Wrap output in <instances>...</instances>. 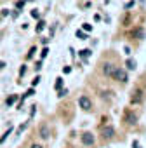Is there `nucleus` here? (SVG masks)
<instances>
[{
  "instance_id": "1",
  "label": "nucleus",
  "mask_w": 146,
  "mask_h": 148,
  "mask_svg": "<svg viewBox=\"0 0 146 148\" xmlns=\"http://www.w3.org/2000/svg\"><path fill=\"white\" fill-rule=\"evenodd\" d=\"M111 77L115 80H118V82H127V71L122 70V68H115L113 73H111Z\"/></svg>"
},
{
  "instance_id": "2",
  "label": "nucleus",
  "mask_w": 146,
  "mask_h": 148,
  "mask_svg": "<svg viewBox=\"0 0 146 148\" xmlns=\"http://www.w3.org/2000/svg\"><path fill=\"white\" fill-rule=\"evenodd\" d=\"M78 105H80L82 110H91V108H92V103H91V99H89L87 96H82V98L78 99Z\"/></svg>"
},
{
  "instance_id": "3",
  "label": "nucleus",
  "mask_w": 146,
  "mask_h": 148,
  "mask_svg": "<svg viewBox=\"0 0 146 148\" xmlns=\"http://www.w3.org/2000/svg\"><path fill=\"white\" fill-rule=\"evenodd\" d=\"M38 134H40V138H42V139H49V138H50V129L44 124V125H40Z\"/></svg>"
},
{
  "instance_id": "4",
  "label": "nucleus",
  "mask_w": 146,
  "mask_h": 148,
  "mask_svg": "<svg viewBox=\"0 0 146 148\" xmlns=\"http://www.w3.org/2000/svg\"><path fill=\"white\" fill-rule=\"evenodd\" d=\"M82 143L87 145V146H89V145H94V136H92L91 132H84V134H82Z\"/></svg>"
},
{
  "instance_id": "5",
  "label": "nucleus",
  "mask_w": 146,
  "mask_h": 148,
  "mask_svg": "<svg viewBox=\"0 0 146 148\" xmlns=\"http://www.w3.org/2000/svg\"><path fill=\"white\" fill-rule=\"evenodd\" d=\"M130 101H132V103H136V105H137V103H141V101H143V92H141L139 89H136V91L132 92V98H130Z\"/></svg>"
},
{
  "instance_id": "6",
  "label": "nucleus",
  "mask_w": 146,
  "mask_h": 148,
  "mask_svg": "<svg viewBox=\"0 0 146 148\" xmlns=\"http://www.w3.org/2000/svg\"><path fill=\"white\" fill-rule=\"evenodd\" d=\"M113 134H115V129H113L111 125H106V127L103 129V136H104V139H106V138H113Z\"/></svg>"
},
{
  "instance_id": "7",
  "label": "nucleus",
  "mask_w": 146,
  "mask_h": 148,
  "mask_svg": "<svg viewBox=\"0 0 146 148\" xmlns=\"http://www.w3.org/2000/svg\"><path fill=\"white\" fill-rule=\"evenodd\" d=\"M113 70H115V66H113L111 63H104V64H103V73H104V75H111Z\"/></svg>"
},
{
  "instance_id": "8",
  "label": "nucleus",
  "mask_w": 146,
  "mask_h": 148,
  "mask_svg": "<svg viewBox=\"0 0 146 148\" xmlns=\"http://www.w3.org/2000/svg\"><path fill=\"white\" fill-rule=\"evenodd\" d=\"M132 35H134L136 38H139V40H143V38H144V30H143V28H136Z\"/></svg>"
},
{
  "instance_id": "9",
  "label": "nucleus",
  "mask_w": 146,
  "mask_h": 148,
  "mask_svg": "<svg viewBox=\"0 0 146 148\" xmlns=\"http://www.w3.org/2000/svg\"><path fill=\"white\" fill-rule=\"evenodd\" d=\"M16 98H18L16 94H12V96H9V98L5 99V105H7V106H12V105H14V101H16Z\"/></svg>"
},
{
  "instance_id": "10",
  "label": "nucleus",
  "mask_w": 146,
  "mask_h": 148,
  "mask_svg": "<svg viewBox=\"0 0 146 148\" xmlns=\"http://www.w3.org/2000/svg\"><path fill=\"white\" fill-rule=\"evenodd\" d=\"M127 70H136V61L134 59H127Z\"/></svg>"
},
{
  "instance_id": "11",
  "label": "nucleus",
  "mask_w": 146,
  "mask_h": 148,
  "mask_svg": "<svg viewBox=\"0 0 146 148\" xmlns=\"http://www.w3.org/2000/svg\"><path fill=\"white\" fill-rule=\"evenodd\" d=\"M91 52H92L91 49H84V51H80V56L82 58H87V56H91Z\"/></svg>"
},
{
  "instance_id": "12",
  "label": "nucleus",
  "mask_w": 146,
  "mask_h": 148,
  "mask_svg": "<svg viewBox=\"0 0 146 148\" xmlns=\"http://www.w3.org/2000/svg\"><path fill=\"white\" fill-rule=\"evenodd\" d=\"M11 131H12V129H11V127H9V131H5V132H4V136H2V138H0V143H4V141H5V139H7V136H9V134H11Z\"/></svg>"
},
{
  "instance_id": "13",
  "label": "nucleus",
  "mask_w": 146,
  "mask_h": 148,
  "mask_svg": "<svg viewBox=\"0 0 146 148\" xmlns=\"http://www.w3.org/2000/svg\"><path fill=\"white\" fill-rule=\"evenodd\" d=\"M44 28H45V23H44V21H40V23H38V26H37L35 30H37V33H40V32H42Z\"/></svg>"
},
{
  "instance_id": "14",
  "label": "nucleus",
  "mask_w": 146,
  "mask_h": 148,
  "mask_svg": "<svg viewBox=\"0 0 146 148\" xmlns=\"http://www.w3.org/2000/svg\"><path fill=\"white\" fill-rule=\"evenodd\" d=\"M77 37H78L80 40H85V38H87V37H85V33H84L82 30H77Z\"/></svg>"
},
{
  "instance_id": "15",
  "label": "nucleus",
  "mask_w": 146,
  "mask_h": 148,
  "mask_svg": "<svg viewBox=\"0 0 146 148\" xmlns=\"http://www.w3.org/2000/svg\"><path fill=\"white\" fill-rule=\"evenodd\" d=\"M31 18H35V19H38V18H40V12H38L37 9H33V11H31Z\"/></svg>"
},
{
  "instance_id": "16",
  "label": "nucleus",
  "mask_w": 146,
  "mask_h": 148,
  "mask_svg": "<svg viewBox=\"0 0 146 148\" xmlns=\"http://www.w3.org/2000/svg\"><path fill=\"white\" fill-rule=\"evenodd\" d=\"M16 7H18V9H23V7H25V0H19V2H16Z\"/></svg>"
},
{
  "instance_id": "17",
  "label": "nucleus",
  "mask_w": 146,
  "mask_h": 148,
  "mask_svg": "<svg viewBox=\"0 0 146 148\" xmlns=\"http://www.w3.org/2000/svg\"><path fill=\"white\" fill-rule=\"evenodd\" d=\"M84 30H85V32H91V30H92V26H91L89 23H84Z\"/></svg>"
},
{
  "instance_id": "18",
  "label": "nucleus",
  "mask_w": 146,
  "mask_h": 148,
  "mask_svg": "<svg viewBox=\"0 0 146 148\" xmlns=\"http://www.w3.org/2000/svg\"><path fill=\"white\" fill-rule=\"evenodd\" d=\"M63 86V79H57V82H56V89H59Z\"/></svg>"
},
{
  "instance_id": "19",
  "label": "nucleus",
  "mask_w": 146,
  "mask_h": 148,
  "mask_svg": "<svg viewBox=\"0 0 146 148\" xmlns=\"http://www.w3.org/2000/svg\"><path fill=\"white\" fill-rule=\"evenodd\" d=\"M26 125H28V124H23V125H19V129H18V132H23V131L26 129Z\"/></svg>"
},
{
  "instance_id": "20",
  "label": "nucleus",
  "mask_w": 146,
  "mask_h": 148,
  "mask_svg": "<svg viewBox=\"0 0 146 148\" xmlns=\"http://www.w3.org/2000/svg\"><path fill=\"white\" fill-rule=\"evenodd\" d=\"M33 52H35V47H31V49H30V52H28V58H33Z\"/></svg>"
},
{
  "instance_id": "21",
  "label": "nucleus",
  "mask_w": 146,
  "mask_h": 148,
  "mask_svg": "<svg viewBox=\"0 0 146 148\" xmlns=\"http://www.w3.org/2000/svg\"><path fill=\"white\" fill-rule=\"evenodd\" d=\"M38 82H40V77H37V79L31 82V86H38Z\"/></svg>"
},
{
  "instance_id": "22",
  "label": "nucleus",
  "mask_w": 146,
  "mask_h": 148,
  "mask_svg": "<svg viewBox=\"0 0 146 148\" xmlns=\"http://www.w3.org/2000/svg\"><path fill=\"white\" fill-rule=\"evenodd\" d=\"M19 73H21V75H25V73H26V66H21V70H19Z\"/></svg>"
},
{
  "instance_id": "23",
  "label": "nucleus",
  "mask_w": 146,
  "mask_h": 148,
  "mask_svg": "<svg viewBox=\"0 0 146 148\" xmlns=\"http://www.w3.org/2000/svg\"><path fill=\"white\" fill-rule=\"evenodd\" d=\"M63 71H64V73H70V71H71V68H70V66H66V68H63Z\"/></svg>"
},
{
  "instance_id": "24",
  "label": "nucleus",
  "mask_w": 146,
  "mask_h": 148,
  "mask_svg": "<svg viewBox=\"0 0 146 148\" xmlns=\"http://www.w3.org/2000/svg\"><path fill=\"white\" fill-rule=\"evenodd\" d=\"M30 148H44V146H42V145H37V143H35V145H31Z\"/></svg>"
},
{
  "instance_id": "25",
  "label": "nucleus",
  "mask_w": 146,
  "mask_h": 148,
  "mask_svg": "<svg viewBox=\"0 0 146 148\" xmlns=\"http://www.w3.org/2000/svg\"><path fill=\"white\" fill-rule=\"evenodd\" d=\"M4 66H5V63H4V61H0V70H2Z\"/></svg>"
}]
</instances>
